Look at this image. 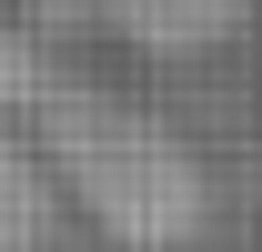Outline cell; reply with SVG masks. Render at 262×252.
I'll use <instances>...</instances> for the list:
<instances>
[{
    "mask_svg": "<svg viewBox=\"0 0 262 252\" xmlns=\"http://www.w3.org/2000/svg\"><path fill=\"white\" fill-rule=\"evenodd\" d=\"M20 121H31V141L51 152L61 202L91 222V232H111L121 252H182V242H202L212 172H202V152L182 141L171 111L131 101L121 81H101V71H51Z\"/></svg>",
    "mask_w": 262,
    "mask_h": 252,
    "instance_id": "1",
    "label": "cell"
},
{
    "mask_svg": "<svg viewBox=\"0 0 262 252\" xmlns=\"http://www.w3.org/2000/svg\"><path fill=\"white\" fill-rule=\"evenodd\" d=\"M101 31L141 51V61H202V51H222V40L252 31L262 0H91Z\"/></svg>",
    "mask_w": 262,
    "mask_h": 252,
    "instance_id": "2",
    "label": "cell"
},
{
    "mask_svg": "<svg viewBox=\"0 0 262 252\" xmlns=\"http://www.w3.org/2000/svg\"><path fill=\"white\" fill-rule=\"evenodd\" d=\"M51 242H61V172L0 111V252H51Z\"/></svg>",
    "mask_w": 262,
    "mask_h": 252,
    "instance_id": "3",
    "label": "cell"
},
{
    "mask_svg": "<svg viewBox=\"0 0 262 252\" xmlns=\"http://www.w3.org/2000/svg\"><path fill=\"white\" fill-rule=\"evenodd\" d=\"M40 81H51V61H40L20 31H0V111H31V101H40Z\"/></svg>",
    "mask_w": 262,
    "mask_h": 252,
    "instance_id": "4",
    "label": "cell"
}]
</instances>
